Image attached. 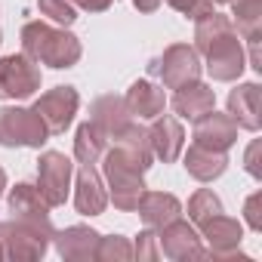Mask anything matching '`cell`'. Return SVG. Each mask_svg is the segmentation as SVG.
Listing matches in <instances>:
<instances>
[{
    "label": "cell",
    "mask_w": 262,
    "mask_h": 262,
    "mask_svg": "<svg viewBox=\"0 0 262 262\" xmlns=\"http://www.w3.org/2000/svg\"><path fill=\"white\" fill-rule=\"evenodd\" d=\"M50 241H53V234H47V231H40L22 219L4 222V250H7V259H13V262L43 259L50 250Z\"/></svg>",
    "instance_id": "9c48e42d"
},
{
    "label": "cell",
    "mask_w": 262,
    "mask_h": 262,
    "mask_svg": "<svg viewBox=\"0 0 262 262\" xmlns=\"http://www.w3.org/2000/svg\"><path fill=\"white\" fill-rule=\"evenodd\" d=\"M164 4V0H133V7L139 13H158V7Z\"/></svg>",
    "instance_id": "e575fe53"
},
{
    "label": "cell",
    "mask_w": 262,
    "mask_h": 262,
    "mask_svg": "<svg viewBox=\"0 0 262 262\" xmlns=\"http://www.w3.org/2000/svg\"><path fill=\"white\" fill-rule=\"evenodd\" d=\"M219 213H225V210H222V201H219L216 191L198 188V191L188 198V222H191L194 228H201L204 222H210V219L219 216Z\"/></svg>",
    "instance_id": "484cf974"
},
{
    "label": "cell",
    "mask_w": 262,
    "mask_h": 262,
    "mask_svg": "<svg viewBox=\"0 0 262 262\" xmlns=\"http://www.w3.org/2000/svg\"><path fill=\"white\" fill-rule=\"evenodd\" d=\"M136 213H139V219L145 222V228L161 231L167 222H173V219L182 216V204H179L176 194H167V191H145L142 201H139V207H136Z\"/></svg>",
    "instance_id": "7402d4cb"
},
{
    "label": "cell",
    "mask_w": 262,
    "mask_h": 262,
    "mask_svg": "<svg viewBox=\"0 0 262 262\" xmlns=\"http://www.w3.org/2000/svg\"><path fill=\"white\" fill-rule=\"evenodd\" d=\"M74 179V164L62 151H43L37 161V191L50 207H62L68 201Z\"/></svg>",
    "instance_id": "ba28073f"
},
{
    "label": "cell",
    "mask_w": 262,
    "mask_h": 262,
    "mask_svg": "<svg viewBox=\"0 0 262 262\" xmlns=\"http://www.w3.org/2000/svg\"><path fill=\"white\" fill-rule=\"evenodd\" d=\"M108 207V188L96 164H80L74 176V210L80 216H102Z\"/></svg>",
    "instance_id": "5bb4252c"
},
{
    "label": "cell",
    "mask_w": 262,
    "mask_h": 262,
    "mask_svg": "<svg viewBox=\"0 0 262 262\" xmlns=\"http://www.w3.org/2000/svg\"><path fill=\"white\" fill-rule=\"evenodd\" d=\"M71 4H74L77 10H86V13H105L114 0H71Z\"/></svg>",
    "instance_id": "d6a6232c"
},
{
    "label": "cell",
    "mask_w": 262,
    "mask_h": 262,
    "mask_svg": "<svg viewBox=\"0 0 262 262\" xmlns=\"http://www.w3.org/2000/svg\"><path fill=\"white\" fill-rule=\"evenodd\" d=\"M231 25H237L234 31L241 40L262 37V0H231Z\"/></svg>",
    "instance_id": "d4e9b609"
},
{
    "label": "cell",
    "mask_w": 262,
    "mask_h": 262,
    "mask_svg": "<svg viewBox=\"0 0 262 262\" xmlns=\"http://www.w3.org/2000/svg\"><path fill=\"white\" fill-rule=\"evenodd\" d=\"M102 173H105V188H108V201L120 210V213H136L142 194L148 191L145 185V170L142 164L133 158V155H126L123 148H111L102 155Z\"/></svg>",
    "instance_id": "7a4b0ae2"
},
{
    "label": "cell",
    "mask_w": 262,
    "mask_h": 262,
    "mask_svg": "<svg viewBox=\"0 0 262 262\" xmlns=\"http://www.w3.org/2000/svg\"><path fill=\"white\" fill-rule=\"evenodd\" d=\"M105 151H108V136L93 120H83L77 126V133H74V158H77V164H99Z\"/></svg>",
    "instance_id": "cb8c5ba5"
},
{
    "label": "cell",
    "mask_w": 262,
    "mask_h": 262,
    "mask_svg": "<svg viewBox=\"0 0 262 262\" xmlns=\"http://www.w3.org/2000/svg\"><path fill=\"white\" fill-rule=\"evenodd\" d=\"M22 53L28 59H34L37 65H50L56 71L62 68H74L83 56L80 40L68 31V28H56L50 22H25L22 25Z\"/></svg>",
    "instance_id": "6da1fadb"
},
{
    "label": "cell",
    "mask_w": 262,
    "mask_h": 262,
    "mask_svg": "<svg viewBox=\"0 0 262 262\" xmlns=\"http://www.w3.org/2000/svg\"><path fill=\"white\" fill-rule=\"evenodd\" d=\"M237 123H234V117L225 111H216V108H210L207 114H201V117H194V129H191V136H194V142L198 145H207V148H216V151H228L234 142H237Z\"/></svg>",
    "instance_id": "4fadbf2b"
},
{
    "label": "cell",
    "mask_w": 262,
    "mask_h": 262,
    "mask_svg": "<svg viewBox=\"0 0 262 262\" xmlns=\"http://www.w3.org/2000/svg\"><path fill=\"white\" fill-rule=\"evenodd\" d=\"M259 40H262V37H253V40H247V43H250V56H247V65H250L253 71H262V56H259Z\"/></svg>",
    "instance_id": "836d02e7"
},
{
    "label": "cell",
    "mask_w": 262,
    "mask_h": 262,
    "mask_svg": "<svg viewBox=\"0 0 262 262\" xmlns=\"http://www.w3.org/2000/svg\"><path fill=\"white\" fill-rule=\"evenodd\" d=\"M176 117H185V120H194L201 114H207L210 108H216V90L204 80H191L185 86H179L170 99Z\"/></svg>",
    "instance_id": "d6986e66"
},
{
    "label": "cell",
    "mask_w": 262,
    "mask_h": 262,
    "mask_svg": "<svg viewBox=\"0 0 262 262\" xmlns=\"http://www.w3.org/2000/svg\"><path fill=\"white\" fill-rule=\"evenodd\" d=\"M53 244L65 262H90V259H96L99 231L90 225H68L53 234Z\"/></svg>",
    "instance_id": "2e32d148"
},
{
    "label": "cell",
    "mask_w": 262,
    "mask_h": 262,
    "mask_svg": "<svg viewBox=\"0 0 262 262\" xmlns=\"http://www.w3.org/2000/svg\"><path fill=\"white\" fill-rule=\"evenodd\" d=\"M259 151H262V142L253 139L244 151V170L253 176V179H262V164H259Z\"/></svg>",
    "instance_id": "4dcf8cb0"
},
{
    "label": "cell",
    "mask_w": 262,
    "mask_h": 262,
    "mask_svg": "<svg viewBox=\"0 0 262 262\" xmlns=\"http://www.w3.org/2000/svg\"><path fill=\"white\" fill-rule=\"evenodd\" d=\"M108 142H114L117 148H123L126 155H133L139 164H142V170H148L151 167V161H155V155H151V142H148V126H142V120H129L123 129H117V133L108 139Z\"/></svg>",
    "instance_id": "603a6c76"
},
{
    "label": "cell",
    "mask_w": 262,
    "mask_h": 262,
    "mask_svg": "<svg viewBox=\"0 0 262 262\" xmlns=\"http://www.w3.org/2000/svg\"><path fill=\"white\" fill-rule=\"evenodd\" d=\"M50 139V129L34 108L7 105L0 108V145L4 148H40Z\"/></svg>",
    "instance_id": "3957f363"
},
{
    "label": "cell",
    "mask_w": 262,
    "mask_h": 262,
    "mask_svg": "<svg viewBox=\"0 0 262 262\" xmlns=\"http://www.w3.org/2000/svg\"><path fill=\"white\" fill-rule=\"evenodd\" d=\"M259 83L256 80H247V83H237L231 93H228V114L234 117V123L247 133H259L262 126V114H259Z\"/></svg>",
    "instance_id": "e0dca14e"
},
{
    "label": "cell",
    "mask_w": 262,
    "mask_h": 262,
    "mask_svg": "<svg viewBox=\"0 0 262 262\" xmlns=\"http://www.w3.org/2000/svg\"><path fill=\"white\" fill-rule=\"evenodd\" d=\"M123 102H126L129 114H133L136 120H155V117L164 114V108H167V93H164L155 80H145V77H142V80H133V83H129Z\"/></svg>",
    "instance_id": "ac0fdd59"
},
{
    "label": "cell",
    "mask_w": 262,
    "mask_h": 262,
    "mask_svg": "<svg viewBox=\"0 0 262 262\" xmlns=\"http://www.w3.org/2000/svg\"><path fill=\"white\" fill-rule=\"evenodd\" d=\"M228 170V151H216L207 145L191 142L185 151V173L198 182H213Z\"/></svg>",
    "instance_id": "44dd1931"
},
{
    "label": "cell",
    "mask_w": 262,
    "mask_h": 262,
    "mask_svg": "<svg viewBox=\"0 0 262 262\" xmlns=\"http://www.w3.org/2000/svg\"><path fill=\"white\" fill-rule=\"evenodd\" d=\"M259 204H262V194H259V191H256V194H250V198H247V204H244V219H247V225H250L253 231H262Z\"/></svg>",
    "instance_id": "1f68e13d"
},
{
    "label": "cell",
    "mask_w": 262,
    "mask_h": 262,
    "mask_svg": "<svg viewBox=\"0 0 262 262\" xmlns=\"http://www.w3.org/2000/svg\"><path fill=\"white\" fill-rule=\"evenodd\" d=\"M158 244H161V256L173 259V262H185V259H204V237L201 231L185 222L182 216L167 222L158 231Z\"/></svg>",
    "instance_id": "8fae6325"
},
{
    "label": "cell",
    "mask_w": 262,
    "mask_h": 262,
    "mask_svg": "<svg viewBox=\"0 0 262 262\" xmlns=\"http://www.w3.org/2000/svg\"><path fill=\"white\" fill-rule=\"evenodd\" d=\"M4 191H7V170L0 167V198H4Z\"/></svg>",
    "instance_id": "d590c367"
},
{
    "label": "cell",
    "mask_w": 262,
    "mask_h": 262,
    "mask_svg": "<svg viewBox=\"0 0 262 262\" xmlns=\"http://www.w3.org/2000/svg\"><path fill=\"white\" fill-rule=\"evenodd\" d=\"M133 256H136L139 262H155V259H161V244H158V231H155V228L139 231V237H136V244H133Z\"/></svg>",
    "instance_id": "f1b7e54d"
},
{
    "label": "cell",
    "mask_w": 262,
    "mask_h": 262,
    "mask_svg": "<svg viewBox=\"0 0 262 262\" xmlns=\"http://www.w3.org/2000/svg\"><path fill=\"white\" fill-rule=\"evenodd\" d=\"M148 142L151 155L164 164H176L182 148H185V129L176 114H158L148 126Z\"/></svg>",
    "instance_id": "9a60e30c"
},
{
    "label": "cell",
    "mask_w": 262,
    "mask_h": 262,
    "mask_svg": "<svg viewBox=\"0 0 262 262\" xmlns=\"http://www.w3.org/2000/svg\"><path fill=\"white\" fill-rule=\"evenodd\" d=\"M37 10H40V16H47L50 22H56L62 28L77 22V7L71 0H37Z\"/></svg>",
    "instance_id": "83f0119b"
},
{
    "label": "cell",
    "mask_w": 262,
    "mask_h": 262,
    "mask_svg": "<svg viewBox=\"0 0 262 262\" xmlns=\"http://www.w3.org/2000/svg\"><path fill=\"white\" fill-rule=\"evenodd\" d=\"M201 56L207 59L204 62L207 74L219 83H234L247 68V53H244V43H241L237 31H228L225 37L213 40Z\"/></svg>",
    "instance_id": "52a82bcc"
},
{
    "label": "cell",
    "mask_w": 262,
    "mask_h": 262,
    "mask_svg": "<svg viewBox=\"0 0 262 262\" xmlns=\"http://www.w3.org/2000/svg\"><path fill=\"white\" fill-rule=\"evenodd\" d=\"M50 210L53 207L43 201V194L37 191V185L19 182L16 188H10V213H13V219H22V222L34 225V228H40L47 234H56L53 219H50Z\"/></svg>",
    "instance_id": "7c38bea8"
},
{
    "label": "cell",
    "mask_w": 262,
    "mask_h": 262,
    "mask_svg": "<svg viewBox=\"0 0 262 262\" xmlns=\"http://www.w3.org/2000/svg\"><path fill=\"white\" fill-rule=\"evenodd\" d=\"M43 83V71L25 53L0 59V99H31Z\"/></svg>",
    "instance_id": "277c9868"
},
{
    "label": "cell",
    "mask_w": 262,
    "mask_h": 262,
    "mask_svg": "<svg viewBox=\"0 0 262 262\" xmlns=\"http://www.w3.org/2000/svg\"><path fill=\"white\" fill-rule=\"evenodd\" d=\"M0 259H7V250H4V222H0Z\"/></svg>",
    "instance_id": "8d00e7d4"
},
{
    "label": "cell",
    "mask_w": 262,
    "mask_h": 262,
    "mask_svg": "<svg viewBox=\"0 0 262 262\" xmlns=\"http://www.w3.org/2000/svg\"><path fill=\"white\" fill-rule=\"evenodd\" d=\"M0 43H4V34H0Z\"/></svg>",
    "instance_id": "f35d334b"
},
{
    "label": "cell",
    "mask_w": 262,
    "mask_h": 262,
    "mask_svg": "<svg viewBox=\"0 0 262 262\" xmlns=\"http://www.w3.org/2000/svg\"><path fill=\"white\" fill-rule=\"evenodd\" d=\"M167 4H170L176 13H182L185 19H191V22H198L201 16L213 13V4H210V0H167Z\"/></svg>",
    "instance_id": "f546056e"
},
{
    "label": "cell",
    "mask_w": 262,
    "mask_h": 262,
    "mask_svg": "<svg viewBox=\"0 0 262 262\" xmlns=\"http://www.w3.org/2000/svg\"><path fill=\"white\" fill-rule=\"evenodd\" d=\"M201 71H204L201 56L188 43H170L164 56L151 62V74H161L167 90H179L191 80H201Z\"/></svg>",
    "instance_id": "8992f818"
},
{
    "label": "cell",
    "mask_w": 262,
    "mask_h": 262,
    "mask_svg": "<svg viewBox=\"0 0 262 262\" xmlns=\"http://www.w3.org/2000/svg\"><path fill=\"white\" fill-rule=\"evenodd\" d=\"M96 259L99 262H129L133 259V244L123 234H99Z\"/></svg>",
    "instance_id": "4316f807"
},
{
    "label": "cell",
    "mask_w": 262,
    "mask_h": 262,
    "mask_svg": "<svg viewBox=\"0 0 262 262\" xmlns=\"http://www.w3.org/2000/svg\"><path fill=\"white\" fill-rule=\"evenodd\" d=\"M90 120H93V123L102 129V133L111 139L117 129H123L129 120H133V114H129V108H126L123 96L105 93V96H99V99H93V102H90Z\"/></svg>",
    "instance_id": "ffe728a7"
},
{
    "label": "cell",
    "mask_w": 262,
    "mask_h": 262,
    "mask_svg": "<svg viewBox=\"0 0 262 262\" xmlns=\"http://www.w3.org/2000/svg\"><path fill=\"white\" fill-rule=\"evenodd\" d=\"M31 108L47 123L50 136H59V133H65V129L71 126V120H74V114L80 108V93L74 86H53V90L40 93V99Z\"/></svg>",
    "instance_id": "30bf717a"
},
{
    "label": "cell",
    "mask_w": 262,
    "mask_h": 262,
    "mask_svg": "<svg viewBox=\"0 0 262 262\" xmlns=\"http://www.w3.org/2000/svg\"><path fill=\"white\" fill-rule=\"evenodd\" d=\"M198 231L207 241L204 259H241V262H250V256L241 253V241H244V222L241 219L219 213L210 222H204Z\"/></svg>",
    "instance_id": "5b68a950"
},
{
    "label": "cell",
    "mask_w": 262,
    "mask_h": 262,
    "mask_svg": "<svg viewBox=\"0 0 262 262\" xmlns=\"http://www.w3.org/2000/svg\"><path fill=\"white\" fill-rule=\"evenodd\" d=\"M210 4H231V0H210Z\"/></svg>",
    "instance_id": "74e56055"
}]
</instances>
